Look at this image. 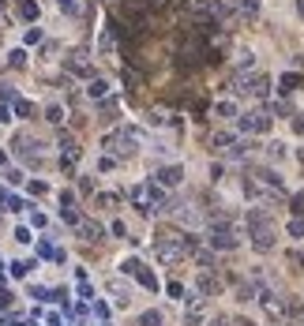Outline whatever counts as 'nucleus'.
Wrapping results in <instances>:
<instances>
[{
    "mask_svg": "<svg viewBox=\"0 0 304 326\" xmlns=\"http://www.w3.org/2000/svg\"><path fill=\"white\" fill-rule=\"evenodd\" d=\"M259 300H263V311H267L270 319H282V300L274 296V292H263Z\"/></svg>",
    "mask_w": 304,
    "mask_h": 326,
    "instance_id": "f03ea898",
    "label": "nucleus"
},
{
    "mask_svg": "<svg viewBox=\"0 0 304 326\" xmlns=\"http://www.w3.org/2000/svg\"><path fill=\"white\" fill-rule=\"evenodd\" d=\"M199 289L203 292H218V281H214V277H199Z\"/></svg>",
    "mask_w": 304,
    "mask_h": 326,
    "instance_id": "423d86ee",
    "label": "nucleus"
},
{
    "mask_svg": "<svg viewBox=\"0 0 304 326\" xmlns=\"http://www.w3.org/2000/svg\"><path fill=\"white\" fill-rule=\"evenodd\" d=\"M203 319V304H192V308H188V326H195Z\"/></svg>",
    "mask_w": 304,
    "mask_h": 326,
    "instance_id": "39448f33",
    "label": "nucleus"
},
{
    "mask_svg": "<svg viewBox=\"0 0 304 326\" xmlns=\"http://www.w3.org/2000/svg\"><path fill=\"white\" fill-rule=\"evenodd\" d=\"M214 248H236V236H233V229H214Z\"/></svg>",
    "mask_w": 304,
    "mask_h": 326,
    "instance_id": "7ed1b4c3",
    "label": "nucleus"
},
{
    "mask_svg": "<svg viewBox=\"0 0 304 326\" xmlns=\"http://www.w3.org/2000/svg\"><path fill=\"white\" fill-rule=\"evenodd\" d=\"M60 4H64L68 11H79V0H60Z\"/></svg>",
    "mask_w": 304,
    "mask_h": 326,
    "instance_id": "1a4fd4ad",
    "label": "nucleus"
},
{
    "mask_svg": "<svg viewBox=\"0 0 304 326\" xmlns=\"http://www.w3.org/2000/svg\"><path fill=\"white\" fill-rule=\"evenodd\" d=\"M293 128H297V131L304 135V116H297V124H293Z\"/></svg>",
    "mask_w": 304,
    "mask_h": 326,
    "instance_id": "9b49d317",
    "label": "nucleus"
},
{
    "mask_svg": "<svg viewBox=\"0 0 304 326\" xmlns=\"http://www.w3.org/2000/svg\"><path fill=\"white\" fill-rule=\"evenodd\" d=\"M180 176H184V172H180L177 165H173V169H165V172H161V180H165V184H180Z\"/></svg>",
    "mask_w": 304,
    "mask_h": 326,
    "instance_id": "20e7f679",
    "label": "nucleus"
},
{
    "mask_svg": "<svg viewBox=\"0 0 304 326\" xmlns=\"http://www.w3.org/2000/svg\"><path fill=\"white\" fill-rule=\"evenodd\" d=\"M135 143H139V131H117V135H109V139H105V146H109V150H117L120 158H124V154H132V150H135Z\"/></svg>",
    "mask_w": 304,
    "mask_h": 326,
    "instance_id": "f257e3e1",
    "label": "nucleus"
},
{
    "mask_svg": "<svg viewBox=\"0 0 304 326\" xmlns=\"http://www.w3.org/2000/svg\"><path fill=\"white\" fill-rule=\"evenodd\" d=\"M297 8H301V15H304V0H297Z\"/></svg>",
    "mask_w": 304,
    "mask_h": 326,
    "instance_id": "f8f14e48",
    "label": "nucleus"
},
{
    "mask_svg": "<svg viewBox=\"0 0 304 326\" xmlns=\"http://www.w3.org/2000/svg\"><path fill=\"white\" fill-rule=\"evenodd\" d=\"M289 266H293V270H304V255L301 251H289Z\"/></svg>",
    "mask_w": 304,
    "mask_h": 326,
    "instance_id": "0eeeda50",
    "label": "nucleus"
},
{
    "mask_svg": "<svg viewBox=\"0 0 304 326\" xmlns=\"http://www.w3.org/2000/svg\"><path fill=\"white\" fill-rule=\"evenodd\" d=\"M143 323H147V326H161V319H158V315H147Z\"/></svg>",
    "mask_w": 304,
    "mask_h": 326,
    "instance_id": "9d476101",
    "label": "nucleus"
},
{
    "mask_svg": "<svg viewBox=\"0 0 304 326\" xmlns=\"http://www.w3.org/2000/svg\"><path fill=\"white\" fill-rule=\"evenodd\" d=\"M229 143H233V139H229V135H214V146H218V150H226Z\"/></svg>",
    "mask_w": 304,
    "mask_h": 326,
    "instance_id": "6e6552de",
    "label": "nucleus"
}]
</instances>
